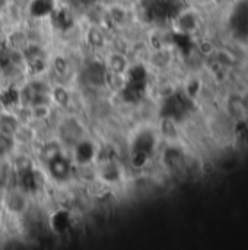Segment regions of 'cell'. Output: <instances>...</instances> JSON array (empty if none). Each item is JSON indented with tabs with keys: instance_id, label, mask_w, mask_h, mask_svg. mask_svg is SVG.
Instances as JSON below:
<instances>
[{
	"instance_id": "obj_13",
	"label": "cell",
	"mask_w": 248,
	"mask_h": 250,
	"mask_svg": "<svg viewBox=\"0 0 248 250\" xmlns=\"http://www.w3.org/2000/svg\"><path fill=\"white\" fill-rule=\"evenodd\" d=\"M19 122L16 117H13L12 114H6V113H0V132L4 135H10L15 136V133L19 129Z\"/></svg>"
},
{
	"instance_id": "obj_3",
	"label": "cell",
	"mask_w": 248,
	"mask_h": 250,
	"mask_svg": "<svg viewBox=\"0 0 248 250\" xmlns=\"http://www.w3.org/2000/svg\"><path fill=\"white\" fill-rule=\"evenodd\" d=\"M98 177L104 185L115 186L117 183L121 182V177H123V171H121L120 164L114 160L102 161L98 167Z\"/></svg>"
},
{
	"instance_id": "obj_14",
	"label": "cell",
	"mask_w": 248,
	"mask_h": 250,
	"mask_svg": "<svg viewBox=\"0 0 248 250\" xmlns=\"http://www.w3.org/2000/svg\"><path fill=\"white\" fill-rule=\"evenodd\" d=\"M19 104V89L13 88V86H9L6 89H3L0 92V105L9 108V107H15Z\"/></svg>"
},
{
	"instance_id": "obj_17",
	"label": "cell",
	"mask_w": 248,
	"mask_h": 250,
	"mask_svg": "<svg viewBox=\"0 0 248 250\" xmlns=\"http://www.w3.org/2000/svg\"><path fill=\"white\" fill-rule=\"evenodd\" d=\"M25 207H26V201H25L23 195L15 193V195L10 196V199H9V208H10L12 211L20 212L22 209H25Z\"/></svg>"
},
{
	"instance_id": "obj_6",
	"label": "cell",
	"mask_w": 248,
	"mask_h": 250,
	"mask_svg": "<svg viewBox=\"0 0 248 250\" xmlns=\"http://www.w3.org/2000/svg\"><path fill=\"white\" fill-rule=\"evenodd\" d=\"M56 7V0H29L26 4V12L34 19H42L51 16Z\"/></svg>"
},
{
	"instance_id": "obj_19",
	"label": "cell",
	"mask_w": 248,
	"mask_h": 250,
	"mask_svg": "<svg viewBox=\"0 0 248 250\" xmlns=\"http://www.w3.org/2000/svg\"><path fill=\"white\" fill-rule=\"evenodd\" d=\"M7 4H9V0H0V10L6 9V7H7Z\"/></svg>"
},
{
	"instance_id": "obj_2",
	"label": "cell",
	"mask_w": 248,
	"mask_h": 250,
	"mask_svg": "<svg viewBox=\"0 0 248 250\" xmlns=\"http://www.w3.org/2000/svg\"><path fill=\"white\" fill-rule=\"evenodd\" d=\"M96 145L89 139H80L73 148L72 161L77 166H88L96 160Z\"/></svg>"
},
{
	"instance_id": "obj_7",
	"label": "cell",
	"mask_w": 248,
	"mask_h": 250,
	"mask_svg": "<svg viewBox=\"0 0 248 250\" xmlns=\"http://www.w3.org/2000/svg\"><path fill=\"white\" fill-rule=\"evenodd\" d=\"M155 144H156L155 133L151 132V130H148V129H145V130L139 132V133L133 138L130 151H139V152L152 155V151L155 149Z\"/></svg>"
},
{
	"instance_id": "obj_18",
	"label": "cell",
	"mask_w": 248,
	"mask_h": 250,
	"mask_svg": "<svg viewBox=\"0 0 248 250\" xmlns=\"http://www.w3.org/2000/svg\"><path fill=\"white\" fill-rule=\"evenodd\" d=\"M53 67H54V70L58 73V75H64L66 72H67V62L63 59V57H56L54 59V62H53Z\"/></svg>"
},
{
	"instance_id": "obj_15",
	"label": "cell",
	"mask_w": 248,
	"mask_h": 250,
	"mask_svg": "<svg viewBox=\"0 0 248 250\" xmlns=\"http://www.w3.org/2000/svg\"><path fill=\"white\" fill-rule=\"evenodd\" d=\"M149 160H151V155H148V154H143V152H139V151H130L129 163L134 170L145 168L148 166Z\"/></svg>"
},
{
	"instance_id": "obj_8",
	"label": "cell",
	"mask_w": 248,
	"mask_h": 250,
	"mask_svg": "<svg viewBox=\"0 0 248 250\" xmlns=\"http://www.w3.org/2000/svg\"><path fill=\"white\" fill-rule=\"evenodd\" d=\"M86 73V82L91 85H104L107 83V67L104 63L99 62H92L91 64L86 66L85 69Z\"/></svg>"
},
{
	"instance_id": "obj_9",
	"label": "cell",
	"mask_w": 248,
	"mask_h": 250,
	"mask_svg": "<svg viewBox=\"0 0 248 250\" xmlns=\"http://www.w3.org/2000/svg\"><path fill=\"white\" fill-rule=\"evenodd\" d=\"M85 41L92 48H104L107 42V35L101 26L91 25L85 32Z\"/></svg>"
},
{
	"instance_id": "obj_10",
	"label": "cell",
	"mask_w": 248,
	"mask_h": 250,
	"mask_svg": "<svg viewBox=\"0 0 248 250\" xmlns=\"http://www.w3.org/2000/svg\"><path fill=\"white\" fill-rule=\"evenodd\" d=\"M175 26L181 34H189L196 28V15L190 10L180 12L175 18Z\"/></svg>"
},
{
	"instance_id": "obj_11",
	"label": "cell",
	"mask_w": 248,
	"mask_h": 250,
	"mask_svg": "<svg viewBox=\"0 0 248 250\" xmlns=\"http://www.w3.org/2000/svg\"><path fill=\"white\" fill-rule=\"evenodd\" d=\"M50 98H51V103H56V104L60 105V107H69V104H70V101H72L70 91H69L66 86H63V85L51 86Z\"/></svg>"
},
{
	"instance_id": "obj_4",
	"label": "cell",
	"mask_w": 248,
	"mask_h": 250,
	"mask_svg": "<svg viewBox=\"0 0 248 250\" xmlns=\"http://www.w3.org/2000/svg\"><path fill=\"white\" fill-rule=\"evenodd\" d=\"M104 64H105L108 73L118 75V76H124L132 63H130L129 57L124 53H121V51H111L105 57Z\"/></svg>"
},
{
	"instance_id": "obj_16",
	"label": "cell",
	"mask_w": 248,
	"mask_h": 250,
	"mask_svg": "<svg viewBox=\"0 0 248 250\" xmlns=\"http://www.w3.org/2000/svg\"><path fill=\"white\" fill-rule=\"evenodd\" d=\"M15 148V138L0 132V157L9 154Z\"/></svg>"
},
{
	"instance_id": "obj_1",
	"label": "cell",
	"mask_w": 248,
	"mask_h": 250,
	"mask_svg": "<svg viewBox=\"0 0 248 250\" xmlns=\"http://www.w3.org/2000/svg\"><path fill=\"white\" fill-rule=\"evenodd\" d=\"M47 171L56 182H66L73 171V161L60 152L50 155L47 163Z\"/></svg>"
},
{
	"instance_id": "obj_5",
	"label": "cell",
	"mask_w": 248,
	"mask_h": 250,
	"mask_svg": "<svg viewBox=\"0 0 248 250\" xmlns=\"http://www.w3.org/2000/svg\"><path fill=\"white\" fill-rule=\"evenodd\" d=\"M50 229L53 233L56 234H66L73 224V217L72 212L67 209H56L51 215H50Z\"/></svg>"
},
{
	"instance_id": "obj_12",
	"label": "cell",
	"mask_w": 248,
	"mask_h": 250,
	"mask_svg": "<svg viewBox=\"0 0 248 250\" xmlns=\"http://www.w3.org/2000/svg\"><path fill=\"white\" fill-rule=\"evenodd\" d=\"M105 15H107V18H108L113 23L121 25V23H124V22L127 21V18H129V10H127L124 6H121V4H113V6L107 7Z\"/></svg>"
}]
</instances>
